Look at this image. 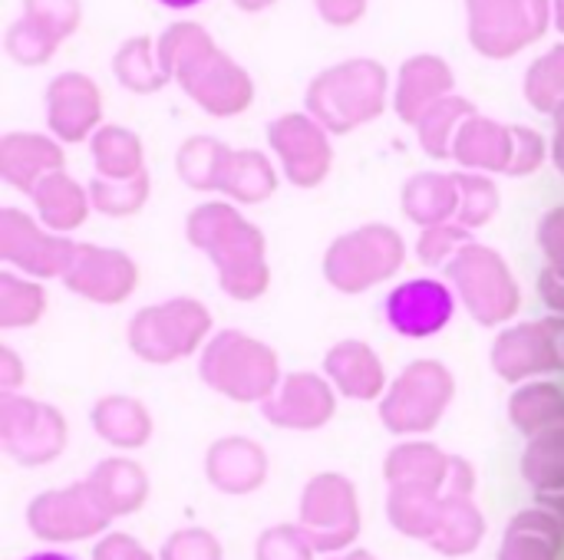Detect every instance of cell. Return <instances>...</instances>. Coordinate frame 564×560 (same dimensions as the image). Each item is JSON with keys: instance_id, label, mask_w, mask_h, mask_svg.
Masks as SVG:
<instances>
[{"instance_id": "6da1fadb", "label": "cell", "mask_w": 564, "mask_h": 560, "mask_svg": "<svg viewBox=\"0 0 564 560\" xmlns=\"http://www.w3.org/2000/svg\"><path fill=\"white\" fill-rule=\"evenodd\" d=\"M155 46L169 79L202 112L215 119H235L251 109L254 102L251 73L235 56H228L202 23L195 20L169 23L155 36Z\"/></svg>"}, {"instance_id": "7a4b0ae2", "label": "cell", "mask_w": 564, "mask_h": 560, "mask_svg": "<svg viewBox=\"0 0 564 560\" xmlns=\"http://www.w3.org/2000/svg\"><path fill=\"white\" fill-rule=\"evenodd\" d=\"M185 238L192 248L208 254L228 297L248 304L264 297L271 287L268 241L261 228L251 224L231 201L198 205L185 221Z\"/></svg>"}, {"instance_id": "3957f363", "label": "cell", "mask_w": 564, "mask_h": 560, "mask_svg": "<svg viewBox=\"0 0 564 560\" xmlns=\"http://www.w3.org/2000/svg\"><path fill=\"white\" fill-rule=\"evenodd\" d=\"M387 106H393L390 73L373 56H350L321 69L304 92V112H311L330 135H350L380 119Z\"/></svg>"}, {"instance_id": "277c9868", "label": "cell", "mask_w": 564, "mask_h": 560, "mask_svg": "<svg viewBox=\"0 0 564 560\" xmlns=\"http://www.w3.org/2000/svg\"><path fill=\"white\" fill-rule=\"evenodd\" d=\"M198 376L225 399L258 406L268 403L284 380L278 353L241 330H221L205 343L198 356Z\"/></svg>"}, {"instance_id": "5b68a950", "label": "cell", "mask_w": 564, "mask_h": 560, "mask_svg": "<svg viewBox=\"0 0 564 560\" xmlns=\"http://www.w3.org/2000/svg\"><path fill=\"white\" fill-rule=\"evenodd\" d=\"M406 261V241L390 224H360L337 241H330L324 254V277L340 294H364L380 287L400 274Z\"/></svg>"}, {"instance_id": "8992f818", "label": "cell", "mask_w": 564, "mask_h": 560, "mask_svg": "<svg viewBox=\"0 0 564 560\" xmlns=\"http://www.w3.org/2000/svg\"><path fill=\"white\" fill-rule=\"evenodd\" d=\"M446 277H449L456 297L463 300V307L469 310V317L479 327H502L522 307V290H519V281H516L512 267L489 244L469 241L446 264Z\"/></svg>"}, {"instance_id": "52a82bcc", "label": "cell", "mask_w": 564, "mask_h": 560, "mask_svg": "<svg viewBox=\"0 0 564 560\" xmlns=\"http://www.w3.org/2000/svg\"><path fill=\"white\" fill-rule=\"evenodd\" d=\"M208 333H212L208 307L195 297H172L142 307L129 320V350L152 366H169L205 350Z\"/></svg>"}, {"instance_id": "ba28073f", "label": "cell", "mask_w": 564, "mask_h": 560, "mask_svg": "<svg viewBox=\"0 0 564 560\" xmlns=\"http://www.w3.org/2000/svg\"><path fill=\"white\" fill-rule=\"evenodd\" d=\"M555 23V0H466L469 46L486 59H512Z\"/></svg>"}, {"instance_id": "9c48e42d", "label": "cell", "mask_w": 564, "mask_h": 560, "mask_svg": "<svg viewBox=\"0 0 564 560\" xmlns=\"http://www.w3.org/2000/svg\"><path fill=\"white\" fill-rule=\"evenodd\" d=\"M456 380L440 360L410 363L380 399V419L393 436H426L453 406Z\"/></svg>"}, {"instance_id": "30bf717a", "label": "cell", "mask_w": 564, "mask_h": 560, "mask_svg": "<svg viewBox=\"0 0 564 560\" xmlns=\"http://www.w3.org/2000/svg\"><path fill=\"white\" fill-rule=\"evenodd\" d=\"M301 531L314 545L317 554H344L357 545L364 515L357 488L340 472H321L304 485L301 495Z\"/></svg>"}, {"instance_id": "8fae6325", "label": "cell", "mask_w": 564, "mask_h": 560, "mask_svg": "<svg viewBox=\"0 0 564 560\" xmlns=\"http://www.w3.org/2000/svg\"><path fill=\"white\" fill-rule=\"evenodd\" d=\"M109 525L112 515L89 482L40 492L26 508V528L43 545H79L89 538H102Z\"/></svg>"}, {"instance_id": "7c38bea8", "label": "cell", "mask_w": 564, "mask_h": 560, "mask_svg": "<svg viewBox=\"0 0 564 560\" xmlns=\"http://www.w3.org/2000/svg\"><path fill=\"white\" fill-rule=\"evenodd\" d=\"M69 439L66 419L56 406L30 399V396H3L0 399V446L20 465H50L63 455Z\"/></svg>"}, {"instance_id": "4fadbf2b", "label": "cell", "mask_w": 564, "mask_h": 560, "mask_svg": "<svg viewBox=\"0 0 564 560\" xmlns=\"http://www.w3.org/2000/svg\"><path fill=\"white\" fill-rule=\"evenodd\" d=\"M268 145L294 188H317L334 168L330 132L311 112H284L268 125Z\"/></svg>"}, {"instance_id": "5bb4252c", "label": "cell", "mask_w": 564, "mask_h": 560, "mask_svg": "<svg viewBox=\"0 0 564 560\" xmlns=\"http://www.w3.org/2000/svg\"><path fill=\"white\" fill-rule=\"evenodd\" d=\"M492 370L506 383H532L535 376H549L564 370L562 320H529L502 330L492 343Z\"/></svg>"}, {"instance_id": "9a60e30c", "label": "cell", "mask_w": 564, "mask_h": 560, "mask_svg": "<svg viewBox=\"0 0 564 560\" xmlns=\"http://www.w3.org/2000/svg\"><path fill=\"white\" fill-rule=\"evenodd\" d=\"M76 241L46 231L20 208H0V257L23 277H63Z\"/></svg>"}, {"instance_id": "2e32d148", "label": "cell", "mask_w": 564, "mask_h": 560, "mask_svg": "<svg viewBox=\"0 0 564 560\" xmlns=\"http://www.w3.org/2000/svg\"><path fill=\"white\" fill-rule=\"evenodd\" d=\"M43 106H46V129L63 145L89 142L99 132V125H106L102 89L96 86L93 76L76 69H66L46 83Z\"/></svg>"}, {"instance_id": "e0dca14e", "label": "cell", "mask_w": 564, "mask_h": 560, "mask_svg": "<svg viewBox=\"0 0 564 560\" xmlns=\"http://www.w3.org/2000/svg\"><path fill=\"white\" fill-rule=\"evenodd\" d=\"M63 284L79 294L83 300L93 304H126L139 284V267L135 261L119 251V248H102V244H76L73 261L63 274Z\"/></svg>"}, {"instance_id": "ac0fdd59", "label": "cell", "mask_w": 564, "mask_h": 560, "mask_svg": "<svg viewBox=\"0 0 564 560\" xmlns=\"http://www.w3.org/2000/svg\"><path fill=\"white\" fill-rule=\"evenodd\" d=\"M456 317V294L443 281L416 277L390 290L387 323L406 340H426L443 333Z\"/></svg>"}, {"instance_id": "d6986e66", "label": "cell", "mask_w": 564, "mask_h": 560, "mask_svg": "<svg viewBox=\"0 0 564 560\" xmlns=\"http://www.w3.org/2000/svg\"><path fill=\"white\" fill-rule=\"evenodd\" d=\"M261 413L271 426L291 432L324 429L337 413V389L327 376L317 373H291L281 380L274 396L261 403Z\"/></svg>"}, {"instance_id": "ffe728a7", "label": "cell", "mask_w": 564, "mask_h": 560, "mask_svg": "<svg viewBox=\"0 0 564 560\" xmlns=\"http://www.w3.org/2000/svg\"><path fill=\"white\" fill-rule=\"evenodd\" d=\"M456 92V73L453 66L436 56V53H416L403 59L397 73V89H393V112L406 122L416 125L426 109H433L440 99Z\"/></svg>"}, {"instance_id": "44dd1931", "label": "cell", "mask_w": 564, "mask_h": 560, "mask_svg": "<svg viewBox=\"0 0 564 560\" xmlns=\"http://www.w3.org/2000/svg\"><path fill=\"white\" fill-rule=\"evenodd\" d=\"M66 168L63 142H56L46 132H3L0 135V178L23 191L33 195V188Z\"/></svg>"}, {"instance_id": "7402d4cb", "label": "cell", "mask_w": 564, "mask_h": 560, "mask_svg": "<svg viewBox=\"0 0 564 560\" xmlns=\"http://www.w3.org/2000/svg\"><path fill=\"white\" fill-rule=\"evenodd\" d=\"M205 479L231 498L254 495L268 482V455L254 439L225 436L205 452Z\"/></svg>"}, {"instance_id": "603a6c76", "label": "cell", "mask_w": 564, "mask_h": 560, "mask_svg": "<svg viewBox=\"0 0 564 560\" xmlns=\"http://www.w3.org/2000/svg\"><path fill=\"white\" fill-rule=\"evenodd\" d=\"M324 373L340 396L357 403L383 399L390 389L383 360L364 340H340L337 347H330L324 356Z\"/></svg>"}, {"instance_id": "cb8c5ba5", "label": "cell", "mask_w": 564, "mask_h": 560, "mask_svg": "<svg viewBox=\"0 0 564 560\" xmlns=\"http://www.w3.org/2000/svg\"><path fill=\"white\" fill-rule=\"evenodd\" d=\"M449 158L463 172H479V175L502 172L506 175L509 165H512V125H502L499 119L473 112L459 125Z\"/></svg>"}, {"instance_id": "d4e9b609", "label": "cell", "mask_w": 564, "mask_h": 560, "mask_svg": "<svg viewBox=\"0 0 564 560\" xmlns=\"http://www.w3.org/2000/svg\"><path fill=\"white\" fill-rule=\"evenodd\" d=\"M33 208L36 218L46 231L53 234H73L86 224L89 211H93V198L89 188H83L66 168L46 175L36 188H33Z\"/></svg>"}, {"instance_id": "484cf974", "label": "cell", "mask_w": 564, "mask_h": 560, "mask_svg": "<svg viewBox=\"0 0 564 560\" xmlns=\"http://www.w3.org/2000/svg\"><path fill=\"white\" fill-rule=\"evenodd\" d=\"M562 521L545 508H525L509 521L496 560H562Z\"/></svg>"}, {"instance_id": "4316f807", "label": "cell", "mask_w": 564, "mask_h": 560, "mask_svg": "<svg viewBox=\"0 0 564 560\" xmlns=\"http://www.w3.org/2000/svg\"><path fill=\"white\" fill-rule=\"evenodd\" d=\"M400 205H403V215L413 224H420V231L456 221V211H459L456 175H446V172L413 175L400 191Z\"/></svg>"}, {"instance_id": "83f0119b", "label": "cell", "mask_w": 564, "mask_h": 560, "mask_svg": "<svg viewBox=\"0 0 564 560\" xmlns=\"http://www.w3.org/2000/svg\"><path fill=\"white\" fill-rule=\"evenodd\" d=\"M89 422L106 446L122 449V452H135V449L149 446V439H152V416L132 396H102L93 406Z\"/></svg>"}, {"instance_id": "f1b7e54d", "label": "cell", "mask_w": 564, "mask_h": 560, "mask_svg": "<svg viewBox=\"0 0 564 560\" xmlns=\"http://www.w3.org/2000/svg\"><path fill=\"white\" fill-rule=\"evenodd\" d=\"M112 518L135 515L149 502V475L132 459H102L86 479Z\"/></svg>"}, {"instance_id": "f546056e", "label": "cell", "mask_w": 564, "mask_h": 560, "mask_svg": "<svg viewBox=\"0 0 564 560\" xmlns=\"http://www.w3.org/2000/svg\"><path fill=\"white\" fill-rule=\"evenodd\" d=\"M486 538V515L473 495H443L440 521L430 538V548L443 558H466Z\"/></svg>"}, {"instance_id": "4dcf8cb0", "label": "cell", "mask_w": 564, "mask_h": 560, "mask_svg": "<svg viewBox=\"0 0 564 560\" xmlns=\"http://www.w3.org/2000/svg\"><path fill=\"white\" fill-rule=\"evenodd\" d=\"M446 472H449V455L426 439H406L393 446L383 459L387 485H426L443 492Z\"/></svg>"}, {"instance_id": "1f68e13d", "label": "cell", "mask_w": 564, "mask_h": 560, "mask_svg": "<svg viewBox=\"0 0 564 560\" xmlns=\"http://www.w3.org/2000/svg\"><path fill=\"white\" fill-rule=\"evenodd\" d=\"M218 191L238 205H261L278 191V165L258 149L231 152Z\"/></svg>"}, {"instance_id": "d6a6232c", "label": "cell", "mask_w": 564, "mask_h": 560, "mask_svg": "<svg viewBox=\"0 0 564 560\" xmlns=\"http://www.w3.org/2000/svg\"><path fill=\"white\" fill-rule=\"evenodd\" d=\"M443 508V492L426 488V485H390L387 492V518L390 525L413 541H426L436 531Z\"/></svg>"}, {"instance_id": "836d02e7", "label": "cell", "mask_w": 564, "mask_h": 560, "mask_svg": "<svg viewBox=\"0 0 564 560\" xmlns=\"http://www.w3.org/2000/svg\"><path fill=\"white\" fill-rule=\"evenodd\" d=\"M112 76L122 89H129L135 96H152L172 83L159 59L155 36H145V33L119 43V50L112 53Z\"/></svg>"}, {"instance_id": "e575fe53", "label": "cell", "mask_w": 564, "mask_h": 560, "mask_svg": "<svg viewBox=\"0 0 564 560\" xmlns=\"http://www.w3.org/2000/svg\"><path fill=\"white\" fill-rule=\"evenodd\" d=\"M89 155L99 178H135L145 172V145L142 139L116 122L99 125V132L89 139Z\"/></svg>"}, {"instance_id": "d590c367", "label": "cell", "mask_w": 564, "mask_h": 560, "mask_svg": "<svg viewBox=\"0 0 564 560\" xmlns=\"http://www.w3.org/2000/svg\"><path fill=\"white\" fill-rule=\"evenodd\" d=\"M509 419L512 426L535 439L542 432L562 429L564 426V389L555 383H525L509 399Z\"/></svg>"}, {"instance_id": "8d00e7d4", "label": "cell", "mask_w": 564, "mask_h": 560, "mask_svg": "<svg viewBox=\"0 0 564 560\" xmlns=\"http://www.w3.org/2000/svg\"><path fill=\"white\" fill-rule=\"evenodd\" d=\"M231 152L235 149H228L215 135H192L175 152V172L195 191H218Z\"/></svg>"}, {"instance_id": "74e56055", "label": "cell", "mask_w": 564, "mask_h": 560, "mask_svg": "<svg viewBox=\"0 0 564 560\" xmlns=\"http://www.w3.org/2000/svg\"><path fill=\"white\" fill-rule=\"evenodd\" d=\"M473 112H476V106H473L466 96H459V92L440 99V102H436L433 109H426L423 119L413 125V129H416L420 149H423L430 158H449V155H453V139H456L459 125H463Z\"/></svg>"}, {"instance_id": "f35d334b", "label": "cell", "mask_w": 564, "mask_h": 560, "mask_svg": "<svg viewBox=\"0 0 564 560\" xmlns=\"http://www.w3.org/2000/svg\"><path fill=\"white\" fill-rule=\"evenodd\" d=\"M522 479L535 488V495L564 492V426L529 439L522 452Z\"/></svg>"}, {"instance_id": "ab89813d", "label": "cell", "mask_w": 564, "mask_h": 560, "mask_svg": "<svg viewBox=\"0 0 564 560\" xmlns=\"http://www.w3.org/2000/svg\"><path fill=\"white\" fill-rule=\"evenodd\" d=\"M522 92H525V102L542 116H555L558 109H564V43L545 50L525 69Z\"/></svg>"}, {"instance_id": "60d3db41", "label": "cell", "mask_w": 564, "mask_h": 560, "mask_svg": "<svg viewBox=\"0 0 564 560\" xmlns=\"http://www.w3.org/2000/svg\"><path fill=\"white\" fill-rule=\"evenodd\" d=\"M43 314H46L43 287L30 277L3 271L0 274V327L23 330V327H33Z\"/></svg>"}, {"instance_id": "b9f144b4", "label": "cell", "mask_w": 564, "mask_h": 560, "mask_svg": "<svg viewBox=\"0 0 564 560\" xmlns=\"http://www.w3.org/2000/svg\"><path fill=\"white\" fill-rule=\"evenodd\" d=\"M152 195V182L149 172L135 175V178H93L89 182V198H93V211L106 215V218H132L145 208Z\"/></svg>"}, {"instance_id": "7bdbcfd3", "label": "cell", "mask_w": 564, "mask_h": 560, "mask_svg": "<svg viewBox=\"0 0 564 560\" xmlns=\"http://www.w3.org/2000/svg\"><path fill=\"white\" fill-rule=\"evenodd\" d=\"M456 185H459V211H456V224H463L466 231L486 228L502 205L499 185L492 182V175H479V172H456Z\"/></svg>"}, {"instance_id": "ee69618b", "label": "cell", "mask_w": 564, "mask_h": 560, "mask_svg": "<svg viewBox=\"0 0 564 560\" xmlns=\"http://www.w3.org/2000/svg\"><path fill=\"white\" fill-rule=\"evenodd\" d=\"M3 50H7V56L13 59V63H20V66H46L53 56H56V50H59V40H53L46 30H40L33 20H26L23 13L7 26V33H3Z\"/></svg>"}, {"instance_id": "f6af8a7d", "label": "cell", "mask_w": 564, "mask_h": 560, "mask_svg": "<svg viewBox=\"0 0 564 560\" xmlns=\"http://www.w3.org/2000/svg\"><path fill=\"white\" fill-rule=\"evenodd\" d=\"M23 17L63 43L83 26V3L79 0H23Z\"/></svg>"}, {"instance_id": "bcb514c9", "label": "cell", "mask_w": 564, "mask_h": 560, "mask_svg": "<svg viewBox=\"0 0 564 560\" xmlns=\"http://www.w3.org/2000/svg\"><path fill=\"white\" fill-rule=\"evenodd\" d=\"M314 554L301 525H274L254 541V560H314Z\"/></svg>"}, {"instance_id": "7dc6e473", "label": "cell", "mask_w": 564, "mask_h": 560, "mask_svg": "<svg viewBox=\"0 0 564 560\" xmlns=\"http://www.w3.org/2000/svg\"><path fill=\"white\" fill-rule=\"evenodd\" d=\"M549 158H552V142L539 129L512 125V165H509L506 175H512V178L535 175Z\"/></svg>"}, {"instance_id": "c3c4849f", "label": "cell", "mask_w": 564, "mask_h": 560, "mask_svg": "<svg viewBox=\"0 0 564 560\" xmlns=\"http://www.w3.org/2000/svg\"><path fill=\"white\" fill-rule=\"evenodd\" d=\"M469 241H473V234L463 224L449 221V224L423 228L420 231V241H416V254L426 264H449Z\"/></svg>"}, {"instance_id": "681fc988", "label": "cell", "mask_w": 564, "mask_h": 560, "mask_svg": "<svg viewBox=\"0 0 564 560\" xmlns=\"http://www.w3.org/2000/svg\"><path fill=\"white\" fill-rule=\"evenodd\" d=\"M159 560H225L221 541L205 528H182L165 538Z\"/></svg>"}, {"instance_id": "f907efd6", "label": "cell", "mask_w": 564, "mask_h": 560, "mask_svg": "<svg viewBox=\"0 0 564 560\" xmlns=\"http://www.w3.org/2000/svg\"><path fill=\"white\" fill-rule=\"evenodd\" d=\"M539 248H542L549 267L564 277V205L542 215V221H539Z\"/></svg>"}, {"instance_id": "816d5d0a", "label": "cell", "mask_w": 564, "mask_h": 560, "mask_svg": "<svg viewBox=\"0 0 564 560\" xmlns=\"http://www.w3.org/2000/svg\"><path fill=\"white\" fill-rule=\"evenodd\" d=\"M93 560H155L152 551H145L142 541H135L132 535H122V531H112V535H102L93 548Z\"/></svg>"}, {"instance_id": "f5cc1de1", "label": "cell", "mask_w": 564, "mask_h": 560, "mask_svg": "<svg viewBox=\"0 0 564 560\" xmlns=\"http://www.w3.org/2000/svg\"><path fill=\"white\" fill-rule=\"evenodd\" d=\"M314 10L327 26L344 30V26H354L367 17L370 0H314Z\"/></svg>"}, {"instance_id": "db71d44e", "label": "cell", "mask_w": 564, "mask_h": 560, "mask_svg": "<svg viewBox=\"0 0 564 560\" xmlns=\"http://www.w3.org/2000/svg\"><path fill=\"white\" fill-rule=\"evenodd\" d=\"M473 492H476V469L466 459L449 455V472H446L443 495H473Z\"/></svg>"}, {"instance_id": "11a10c76", "label": "cell", "mask_w": 564, "mask_h": 560, "mask_svg": "<svg viewBox=\"0 0 564 560\" xmlns=\"http://www.w3.org/2000/svg\"><path fill=\"white\" fill-rule=\"evenodd\" d=\"M23 380H26V370H23L20 356L10 347H3L0 350V389H3V396H13L23 386Z\"/></svg>"}, {"instance_id": "9f6ffc18", "label": "cell", "mask_w": 564, "mask_h": 560, "mask_svg": "<svg viewBox=\"0 0 564 560\" xmlns=\"http://www.w3.org/2000/svg\"><path fill=\"white\" fill-rule=\"evenodd\" d=\"M539 294H542V300H545V307H549L552 314L564 317V277L558 271H552V267L542 271V277H539Z\"/></svg>"}, {"instance_id": "6f0895ef", "label": "cell", "mask_w": 564, "mask_h": 560, "mask_svg": "<svg viewBox=\"0 0 564 560\" xmlns=\"http://www.w3.org/2000/svg\"><path fill=\"white\" fill-rule=\"evenodd\" d=\"M552 122H555V129H552V162L564 175V109H558L552 116Z\"/></svg>"}, {"instance_id": "680465c9", "label": "cell", "mask_w": 564, "mask_h": 560, "mask_svg": "<svg viewBox=\"0 0 564 560\" xmlns=\"http://www.w3.org/2000/svg\"><path fill=\"white\" fill-rule=\"evenodd\" d=\"M535 498H539V508L552 512L564 525V492H545V495H535Z\"/></svg>"}, {"instance_id": "91938a15", "label": "cell", "mask_w": 564, "mask_h": 560, "mask_svg": "<svg viewBox=\"0 0 564 560\" xmlns=\"http://www.w3.org/2000/svg\"><path fill=\"white\" fill-rule=\"evenodd\" d=\"M241 13H264V10H271L278 0H231Z\"/></svg>"}, {"instance_id": "94428289", "label": "cell", "mask_w": 564, "mask_h": 560, "mask_svg": "<svg viewBox=\"0 0 564 560\" xmlns=\"http://www.w3.org/2000/svg\"><path fill=\"white\" fill-rule=\"evenodd\" d=\"M155 3H162L169 10H192V7H202L205 0H155Z\"/></svg>"}, {"instance_id": "6125c7cd", "label": "cell", "mask_w": 564, "mask_h": 560, "mask_svg": "<svg viewBox=\"0 0 564 560\" xmlns=\"http://www.w3.org/2000/svg\"><path fill=\"white\" fill-rule=\"evenodd\" d=\"M330 560H377L370 551H364V548H350V551H344V554H334Z\"/></svg>"}, {"instance_id": "be15d7a7", "label": "cell", "mask_w": 564, "mask_h": 560, "mask_svg": "<svg viewBox=\"0 0 564 560\" xmlns=\"http://www.w3.org/2000/svg\"><path fill=\"white\" fill-rule=\"evenodd\" d=\"M23 560H76L69 558V554H63V551H40V554H30V558Z\"/></svg>"}, {"instance_id": "e7e4bbea", "label": "cell", "mask_w": 564, "mask_h": 560, "mask_svg": "<svg viewBox=\"0 0 564 560\" xmlns=\"http://www.w3.org/2000/svg\"><path fill=\"white\" fill-rule=\"evenodd\" d=\"M555 30L564 33V0H555Z\"/></svg>"}]
</instances>
